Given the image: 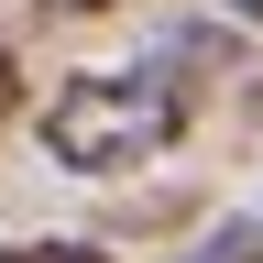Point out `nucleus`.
Instances as JSON below:
<instances>
[{"label":"nucleus","mask_w":263,"mask_h":263,"mask_svg":"<svg viewBox=\"0 0 263 263\" xmlns=\"http://www.w3.org/2000/svg\"><path fill=\"white\" fill-rule=\"evenodd\" d=\"M186 110H197V88H186L164 55L99 66V77H66V88L44 99V154L66 164V176H132V164H154V154L186 132Z\"/></svg>","instance_id":"obj_1"},{"label":"nucleus","mask_w":263,"mask_h":263,"mask_svg":"<svg viewBox=\"0 0 263 263\" xmlns=\"http://www.w3.org/2000/svg\"><path fill=\"white\" fill-rule=\"evenodd\" d=\"M0 263H110V252H88V241H0Z\"/></svg>","instance_id":"obj_2"},{"label":"nucleus","mask_w":263,"mask_h":263,"mask_svg":"<svg viewBox=\"0 0 263 263\" xmlns=\"http://www.w3.org/2000/svg\"><path fill=\"white\" fill-rule=\"evenodd\" d=\"M11 99H22V66H11V44H0V110H11Z\"/></svg>","instance_id":"obj_3"},{"label":"nucleus","mask_w":263,"mask_h":263,"mask_svg":"<svg viewBox=\"0 0 263 263\" xmlns=\"http://www.w3.org/2000/svg\"><path fill=\"white\" fill-rule=\"evenodd\" d=\"M230 11H241V22H263V0H230Z\"/></svg>","instance_id":"obj_4"}]
</instances>
